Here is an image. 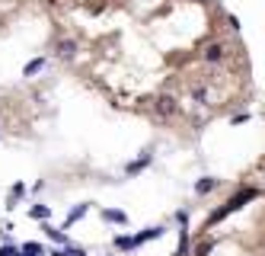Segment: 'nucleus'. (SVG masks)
<instances>
[{
	"label": "nucleus",
	"mask_w": 265,
	"mask_h": 256,
	"mask_svg": "<svg viewBox=\"0 0 265 256\" xmlns=\"http://www.w3.org/2000/svg\"><path fill=\"white\" fill-rule=\"evenodd\" d=\"M255 196H259V192H255L252 186H249V189H240V192H236V196H233L230 202H224V208L211 211V215H208V221H205V227H214L217 221H224L227 215H233V211H240L243 205H249V202H252Z\"/></svg>",
	"instance_id": "f257e3e1"
},
{
	"label": "nucleus",
	"mask_w": 265,
	"mask_h": 256,
	"mask_svg": "<svg viewBox=\"0 0 265 256\" xmlns=\"http://www.w3.org/2000/svg\"><path fill=\"white\" fill-rule=\"evenodd\" d=\"M154 112L160 119H173L176 112H179V103H176V96L163 93V96H157V100H154Z\"/></svg>",
	"instance_id": "f03ea898"
},
{
	"label": "nucleus",
	"mask_w": 265,
	"mask_h": 256,
	"mask_svg": "<svg viewBox=\"0 0 265 256\" xmlns=\"http://www.w3.org/2000/svg\"><path fill=\"white\" fill-rule=\"evenodd\" d=\"M201 58H205L208 64H220V61L227 58V45H224V42H211V45H205Z\"/></svg>",
	"instance_id": "7ed1b4c3"
},
{
	"label": "nucleus",
	"mask_w": 265,
	"mask_h": 256,
	"mask_svg": "<svg viewBox=\"0 0 265 256\" xmlns=\"http://www.w3.org/2000/svg\"><path fill=\"white\" fill-rule=\"evenodd\" d=\"M55 55L61 61H70V58H77V42L74 39H61L58 45H55Z\"/></svg>",
	"instance_id": "20e7f679"
},
{
	"label": "nucleus",
	"mask_w": 265,
	"mask_h": 256,
	"mask_svg": "<svg viewBox=\"0 0 265 256\" xmlns=\"http://www.w3.org/2000/svg\"><path fill=\"white\" fill-rule=\"evenodd\" d=\"M150 160H154V154H141L138 160H131V163L125 166V173H128V176H138L141 170H147V166H150Z\"/></svg>",
	"instance_id": "39448f33"
},
{
	"label": "nucleus",
	"mask_w": 265,
	"mask_h": 256,
	"mask_svg": "<svg viewBox=\"0 0 265 256\" xmlns=\"http://www.w3.org/2000/svg\"><path fill=\"white\" fill-rule=\"evenodd\" d=\"M220 186V180H214V176H201V180L195 183V196H208V192H214Z\"/></svg>",
	"instance_id": "423d86ee"
},
{
	"label": "nucleus",
	"mask_w": 265,
	"mask_h": 256,
	"mask_svg": "<svg viewBox=\"0 0 265 256\" xmlns=\"http://www.w3.org/2000/svg\"><path fill=\"white\" fill-rule=\"evenodd\" d=\"M86 211H90V205H86V202H83V205H74V208H70V215L64 218V227H61V231H67V227H74L77 221H80V218L86 215Z\"/></svg>",
	"instance_id": "0eeeda50"
},
{
	"label": "nucleus",
	"mask_w": 265,
	"mask_h": 256,
	"mask_svg": "<svg viewBox=\"0 0 265 256\" xmlns=\"http://www.w3.org/2000/svg\"><path fill=\"white\" fill-rule=\"evenodd\" d=\"M42 231H45V237H48V240H55L58 246H70V240H67V234L61 231V227H51V224H45V227H42Z\"/></svg>",
	"instance_id": "6e6552de"
},
{
	"label": "nucleus",
	"mask_w": 265,
	"mask_h": 256,
	"mask_svg": "<svg viewBox=\"0 0 265 256\" xmlns=\"http://www.w3.org/2000/svg\"><path fill=\"white\" fill-rule=\"evenodd\" d=\"M157 237H163V227H147V231H141V234H135V246H141V243H147V240H157Z\"/></svg>",
	"instance_id": "1a4fd4ad"
},
{
	"label": "nucleus",
	"mask_w": 265,
	"mask_h": 256,
	"mask_svg": "<svg viewBox=\"0 0 265 256\" xmlns=\"http://www.w3.org/2000/svg\"><path fill=\"white\" fill-rule=\"evenodd\" d=\"M102 218L109 224H128V215H125V211H118V208H102Z\"/></svg>",
	"instance_id": "9d476101"
},
{
	"label": "nucleus",
	"mask_w": 265,
	"mask_h": 256,
	"mask_svg": "<svg viewBox=\"0 0 265 256\" xmlns=\"http://www.w3.org/2000/svg\"><path fill=\"white\" fill-rule=\"evenodd\" d=\"M29 218H35V221H48V218H51V208L48 205H32L29 208Z\"/></svg>",
	"instance_id": "9b49d317"
},
{
	"label": "nucleus",
	"mask_w": 265,
	"mask_h": 256,
	"mask_svg": "<svg viewBox=\"0 0 265 256\" xmlns=\"http://www.w3.org/2000/svg\"><path fill=\"white\" fill-rule=\"evenodd\" d=\"M20 253H23V256H42V253H45V246L35 243V240H29V243H23V246H20Z\"/></svg>",
	"instance_id": "f8f14e48"
},
{
	"label": "nucleus",
	"mask_w": 265,
	"mask_h": 256,
	"mask_svg": "<svg viewBox=\"0 0 265 256\" xmlns=\"http://www.w3.org/2000/svg\"><path fill=\"white\" fill-rule=\"evenodd\" d=\"M115 250H121V253L135 250V237H128V234H118V237H115Z\"/></svg>",
	"instance_id": "ddd939ff"
},
{
	"label": "nucleus",
	"mask_w": 265,
	"mask_h": 256,
	"mask_svg": "<svg viewBox=\"0 0 265 256\" xmlns=\"http://www.w3.org/2000/svg\"><path fill=\"white\" fill-rule=\"evenodd\" d=\"M42 67H45V58H35V61H29V64L23 67V77H32V74H39Z\"/></svg>",
	"instance_id": "4468645a"
},
{
	"label": "nucleus",
	"mask_w": 265,
	"mask_h": 256,
	"mask_svg": "<svg viewBox=\"0 0 265 256\" xmlns=\"http://www.w3.org/2000/svg\"><path fill=\"white\" fill-rule=\"evenodd\" d=\"M211 250H214V240H201L195 250H192V256H208Z\"/></svg>",
	"instance_id": "2eb2a0df"
},
{
	"label": "nucleus",
	"mask_w": 265,
	"mask_h": 256,
	"mask_svg": "<svg viewBox=\"0 0 265 256\" xmlns=\"http://www.w3.org/2000/svg\"><path fill=\"white\" fill-rule=\"evenodd\" d=\"M26 196V183H16V186L10 189V205H16V199Z\"/></svg>",
	"instance_id": "dca6fc26"
},
{
	"label": "nucleus",
	"mask_w": 265,
	"mask_h": 256,
	"mask_svg": "<svg viewBox=\"0 0 265 256\" xmlns=\"http://www.w3.org/2000/svg\"><path fill=\"white\" fill-rule=\"evenodd\" d=\"M0 256H23V253H20V246H13V243H4V246H0Z\"/></svg>",
	"instance_id": "f3484780"
},
{
	"label": "nucleus",
	"mask_w": 265,
	"mask_h": 256,
	"mask_svg": "<svg viewBox=\"0 0 265 256\" xmlns=\"http://www.w3.org/2000/svg\"><path fill=\"white\" fill-rule=\"evenodd\" d=\"M227 26H230V29L236 32V29H240V20H236V16H227Z\"/></svg>",
	"instance_id": "a211bd4d"
},
{
	"label": "nucleus",
	"mask_w": 265,
	"mask_h": 256,
	"mask_svg": "<svg viewBox=\"0 0 265 256\" xmlns=\"http://www.w3.org/2000/svg\"><path fill=\"white\" fill-rule=\"evenodd\" d=\"M51 256H70V246H61V250H51Z\"/></svg>",
	"instance_id": "6ab92c4d"
},
{
	"label": "nucleus",
	"mask_w": 265,
	"mask_h": 256,
	"mask_svg": "<svg viewBox=\"0 0 265 256\" xmlns=\"http://www.w3.org/2000/svg\"><path fill=\"white\" fill-rule=\"evenodd\" d=\"M198 4H205V0H198Z\"/></svg>",
	"instance_id": "aec40b11"
}]
</instances>
